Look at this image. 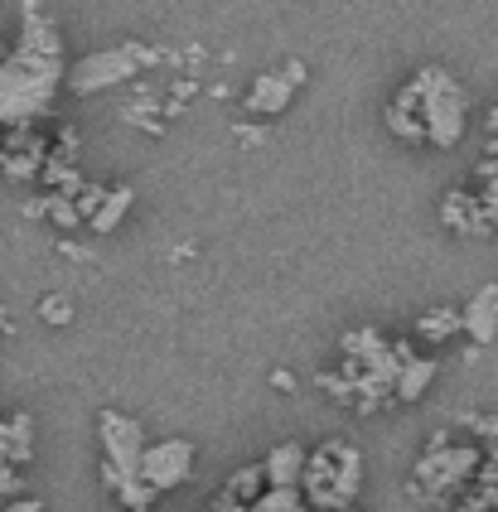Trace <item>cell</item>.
<instances>
[{
  "label": "cell",
  "instance_id": "obj_5",
  "mask_svg": "<svg viewBox=\"0 0 498 512\" xmlns=\"http://www.w3.org/2000/svg\"><path fill=\"white\" fill-rule=\"evenodd\" d=\"M170 54H160V49H146V44H117V49H97V54L78 58V63H68V83L73 92H107V87H121L131 83L141 68H155V63H165Z\"/></svg>",
  "mask_w": 498,
  "mask_h": 512
},
{
  "label": "cell",
  "instance_id": "obj_24",
  "mask_svg": "<svg viewBox=\"0 0 498 512\" xmlns=\"http://www.w3.org/2000/svg\"><path fill=\"white\" fill-rule=\"evenodd\" d=\"M465 430H474L484 445H498V416H484V411H474V416H465Z\"/></svg>",
  "mask_w": 498,
  "mask_h": 512
},
{
  "label": "cell",
  "instance_id": "obj_4",
  "mask_svg": "<svg viewBox=\"0 0 498 512\" xmlns=\"http://www.w3.org/2000/svg\"><path fill=\"white\" fill-rule=\"evenodd\" d=\"M479 469H484V445H455L450 430H440L411 469V493L421 503H455V493H465L479 479Z\"/></svg>",
  "mask_w": 498,
  "mask_h": 512
},
{
  "label": "cell",
  "instance_id": "obj_14",
  "mask_svg": "<svg viewBox=\"0 0 498 512\" xmlns=\"http://www.w3.org/2000/svg\"><path fill=\"white\" fill-rule=\"evenodd\" d=\"M440 363L436 358H426V353H416L407 368H402V377H397V401L402 406H411V401H421L426 392H431V382H436Z\"/></svg>",
  "mask_w": 498,
  "mask_h": 512
},
{
  "label": "cell",
  "instance_id": "obj_30",
  "mask_svg": "<svg viewBox=\"0 0 498 512\" xmlns=\"http://www.w3.org/2000/svg\"><path fill=\"white\" fill-rule=\"evenodd\" d=\"M484 131H489V141H498V97H494V107H489V116H484Z\"/></svg>",
  "mask_w": 498,
  "mask_h": 512
},
{
  "label": "cell",
  "instance_id": "obj_33",
  "mask_svg": "<svg viewBox=\"0 0 498 512\" xmlns=\"http://www.w3.org/2000/svg\"><path fill=\"white\" fill-rule=\"evenodd\" d=\"M10 329H15V324H10V310L0 305V334H10Z\"/></svg>",
  "mask_w": 498,
  "mask_h": 512
},
{
  "label": "cell",
  "instance_id": "obj_25",
  "mask_svg": "<svg viewBox=\"0 0 498 512\" xmlns=\"http://www.w3.org/2000/svg\"><path fill=\"white\" fill-rule=\"evenodd\" d=\"M479 203H484V218H489V228L498 232V194H494V189H479Z\"/></svg>",
  "mask_w": 498,
  "mask_h": 512
},
{
  "label": "cell",
  "instance_id": "obj_8",
  "mask_svg": "<svg viewBox=\"0 0 498 512\" xmlns=\"http://www.w3.org/2000/svg\"><path fill=\"white\" fill-rule=\"evenodd\" d=\"M189 474H194V445L189 440H150L146 459H141V479H146L155 493H175L179 484H189Z\"/></svg>",
  "mask_w": 498,
  "mask_h": 512
},
{
  "label": "cell",
  "instance_id": "obj_7",
  "mask_svg": "<svg viewBox=\"0 0 498 512\" xmlns=\"http://www.w3.org/2000/svg\"><path fill=\"white\" fill-rule=\"evenodd\" d=\"M305 83H310L305 63H300V58H286L281 68H262V73L252 78L247 97H242V107H247V116H262V121L266 116H281Z\"/></svg>",
  "mask_w": 498,
  "mask_h": 512
},
{
  "label": "cell",
  "instance_id": "obj_26",
  "mask_svg": "<svg viewBox=\"0 0 498 512\" xmlns=\"http://www.w3.org/2000/svg\"><path fill=\"white\" fill-rule=\"evenodd\" d=\"M271 387H276V392H295L300 382H295V372H291V368H276V372H271Z\"/></svg>",
  "mask_w": 498,
  "mask_h": 512
},
{
  "label": "cell",
  "instance_id": "obj_6",
  "mask_svg": "<svg viewBox=\"0 0 498 512\" xmlns=\"http://www.w3.org/2000/svg\"><path fill=\"white\" fill-rule=\"evenodd\" d=\"M97 445H102V479L117 493L126 479H141V459H146L150 440L136 416L126 411H97Z\"/></svg>",
  "mask_w": 498,
  "mask_h": 512
},
{
  "label": "cell",
  "instance_id": "obj_11",
  "mask_svg": "<svg viewBox=\"0 0 498 512\" xmlns=\"http://www.w3.org/2000/svg\"><path fill=\"white\" fill-rule=\"evenodd\" d=\"M305 464H310V450L295 445V440H281V445L266 450V459H262L266 488H300L305 484Z\"/></svg>",
  "mask_w": 498,
  "mask_h": 512
},
{
  "label": "cell",
  "instance_id": "obj_17",
  "mask_svg": "<svg viewBox=\"0 0 498 512\" xmlns=\"http://www.w3.org/2000/svg\"><path fill=\"white\" fill-rule=\"evenodd\" d=\"M44 218L54 223V228H63V232H78L83 228V213H78V199H68V194H44Z\"/></svg>",
  "mask_w": 498,
  "mask_h": 512
},
{
  "label": "cell",
  "instance_id": "obj_9",
  "mask_svg": "<svg viewBox=\"0 0 498 512\" xmlns=\"http://www.w3.org/2000/svg\"><path fill=\"white\" fill-rule=\"evenodd\" d=\"M440 223L455 232V237H489V218H484V203L479 194H469V189H450L445 199H440Z\"/></svg>",
  "mask_w": 498,
  "mask_h": 512
},
{
  "label": "cell",
  "instance_id": "obj_16",
  "mask_svg": "<svg viewBox=\"0 0 498 512\" xmlns=\"http://www.w3.org/2000/svg\"><path fill=\"white\" fill-rule=\"evenodd\" d=\"M223 498H233V503H242V508H252L257 498L266 493V474L262 464H247V469H237V474H228V484L218 488Z\"/></svg>",
  "mask_w": 498,
  "mask_h": 512
},
{
  "label": "cell",
  "instance_id": "obj_29",
  "mask_svg": "<svg viewBox=\"0 0 498 512\" xmlns=\"http://www.w3.org/2000/svg\"><path fill=\"white\" fill-rule=\"evenodd\" d=\"M233 136H237V141H247V145L262 141V131H257V126H233Z\"/></svg>",
  "mask_w": 498,
  "mask_h": 512
},
{
  "label": "cell",
  "instance_id": "obj_1",
  "mask_svg": "<svg viewBox=\"0 0 498 512\" xmlns=\"http://www.w3.org/2000/svg\"><path fill=\"white\" fill-rule=\"evenodd\" d=\"M63 83H68L63 34L54 29V20H39V5H25V29L15 49L0 58V126L20 131L49 116Z\"/></svg>",
  "mask_w": 498,
  "mask_h": 512
},
{
  "label": "cell",
  "instance_id": "obj_20",
  "mask_svg": "<svg viewBox=\"0 0 498 512\" xmlns=\"http://www.w3.org/2000/svg\"><path fill=\"white\" fill-rule=\"evenodd\" d=\"M39 319H44L49 329H68V324H73V300H68V295H44V300H39Z\"/></svg>",
  "mask_w": 498,
  "mask_h": 512
},
{
  "label": "cell",
  "instance_id": "obj_12",
  "mask_svg": "<svg viewBox=\"0 0 498 512\" xmlns=\"http://www.w3.org/2000/svg\"><path fill=\"white\" fill-rule=\"evenodd\" d=\"M136 208V189L131 184H112L107 189V199H102V208L92 213L88 232H97V237H107V232H117L121 223H126V213Z\"/></svg>",
  "mask_w": 498,
  "mask_h": 512
},
{
  "label": "cell",
  "instance_id": "obj_21",
  "mask_svg": "<svg viewBox=\"0 0 498 512\" xmlns=\"http://www.w3.org/2000/svg\"><path fill=\"white\" fill-rule=\"evenodd\" d=\"M0 498H5V503L30 498V479H25V469H15V464H5V469H0Z\"/></svg>",
  "mask_w": 498,
  "mask_h": 512
},
{
  "label": "cell",
  "instance_id": "obj_31",
  "mask_svg": "<svg viewBox=\"0 0 498 512\" xmlns=\"http://www.w3.org/2000/svg\"><path fill=\"white\" fill-rule=\"evenodd\" d=\"M10 464V440H5V416H0V469Z\"/></svg>",
  "mask_w": 498,
  "mask_h": 512
},
{
  "label": "cell",
  "instance_id": "obj_18",
  "mask_svg": "<svg viewBox=\"0 0 498 512\" xmlns=\"http://www.w3.org/2000/svg\"><path fill=\"white\" fill-rule=\"evenodd\" d=\"M300 508H310L300 488H266L262 498L252 503V512H300Z\"/></svg>",
  "mask_w": 498,
  "mask_h": 512
},
{
  "label": "cell",
  "instance_id": "obj_19",
  "mask_svg": "<svg viewBox=\"0 0 498 512\" xmlns=\"http://www.w3.org/2000/svg\"><path fill=\"white\" fill-rule=\"evenodd\" d=\"M117 498H121V508L126 512H150L155 503H160V493H155L146 479H126V484L117 488Z\"/></svg>",
  "mask_w": 498,
  "mask_h": 512
},
{
  "label": "cell",
  "instance_id": "obj_3",
  "mask_svg": "<svg viewBox=\"0 0 498 512\" xmlns=\"http://www.w3.org/2000/svg\"><path fill=\"white\" fill-rule=\"evenodd\" d=\"M305 503L315 512H353L363 493V450L349 440H329L305 464Z\"/></svg>",
  "mask_w": 498,
  "mask_h": 512
},
{
  "label": "cell",
  "instance_id": "obj_28",
  "mask_svg": "<svg viewBox=\"0 0 498 512\" xmlns=\"http://www.w3.org/2000/svg\"><path fill=\"white\" fill-rule=\"evenodd\" d=\"M208 512H252V508H242V503H233V498H223V493H218V498L208 503Z\"/></svg>",
  "mask_w": 498,
  "mask_h": 512
},
{
  "label": "cell",
  "instance_id": "obj_32",
  "mask_svg": "<svg viewBox=\"0 0 498 512\" xmlns=\"http://www.w3.org/2000/svg\"><path fill=\"white\" fill-rule=\"evenodd\" d=\"M484 469H494V474H498V445H489V450H484Z\"/></svg>",
  "mask_w": 498,
  "mask_h": 512
},
{
  "label": "cell",
  "instance_id": "obj_22",
  "mask_svg": "<svg viewBox=\"0 0 498 512\" xmlns=\"http://www.w3.org/2000/svg\"><path fill=\"white\" fill-rule=\"evenodd\" d=\"M315 387H320L324 397H334L339 406H353V387H349V377H344V372H320V377H315Z\"/></svg>",
  "mask_w": 498,
  "mask_h": 512
},
{
  "label": "cell",
  "instance_id": "obj_2",
  "mask_svg": "<svg viewBox=\"0 0 498 512\" xmlns=\"http://www.w3.org/2000/svg\"><path fill=\"white\" fill-rule=\"evenodd\" d=\"M387 131L407 145H436V150H455L469 131V92L450 68H421L387 107Z\"/></svg>",
  "mask_w": 498,
  "mask_h": 512
},
{
  "label": "cell",
  "instance_id": "obj_23",
  "mask_svg": "<svg viewBox=\"0 0 498 512\" xmlns=\"http://www.w3.org/2000/svg\"><path fill=\"white\" fill-rule=\"evenodd\" d=\"M107 189H112V184H83V194H78V213H83V228L92 223V213L102 208V199H107Z\"/></svg>",
  "mask_w": 498,
  "mask_h": 512
},
{
  "label": "cell",
  "instance_id": "obj_15",
  "mask_svg": "<svg viewBox=\"0 0 498 512\" xmlns=\"http://www.w3.org/2000/svg\"><path fill=\"white\" fill-rule=\"evenodd\" d=\"M5 440H10V464L15 469H25L34 459V421L30 411H10L5 416Z\"/></svg>",
  "mask_w": 498,
  "mask_h": 512
},
{
  "label": "cell",
  "instance_id": "obj_10",
  "mask_svg": "<svg viewBox=\"0 0 498 512\" xmlns=\"http://www.w3.org/2000/svg\"><path fill=\"white\" fill-rule=\"evenodd\" d=\"M460 314H465V339L474 348H489L498 339V285H479L460 305Z\"/></svg>",
  "mask_w": 498,
  "mask_h": 512
},
{
  "label": "cell",
  "instance_id": "obj_13",
  "mask_svg": "<svg viewBox=\"0 0 498 512\" xmlns=\"http://www.w3.org/2000/svg\"><path fill=\"white\" fill-rule=\"evenodd\" d=\"M465 334V314L460 305H436L416 319V339H431V343H445V339H460Z\"/></svg>",
  "mask_w": 498,
  "mask_h": 512
},
{
  "label": "cell",
  "instance_id": "obj_27",
  "mask_svg": "<svg viewBox=\"0 0 498 512\" xmlns=\"http://www.w3.org/2000/svg\"><path fill=\"white\" fill-rule=\"evenodd\" d=\"M0 512H44V503H39V498H15V503H0Z\"/></svg>",
  "mask_w": 498,
  "mask_h": 512
}]
</instances>
